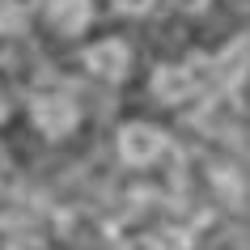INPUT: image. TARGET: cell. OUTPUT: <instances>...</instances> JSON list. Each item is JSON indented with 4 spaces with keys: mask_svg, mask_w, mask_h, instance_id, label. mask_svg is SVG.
Returning a JSON list of instances; mask_svg holds the SVG:
<instances>
[{
    "mask_svg": "<svg viewBox=\"0 0 250 250\" xmlns=\"http://www.w3.org/2000/svg\"><path fill=\"white\" fill-rule=\"evenodd\" d=\"M30 119H34V127H39L47 140H60V136L68 132H77V123H81V110L77 102L68 98V93H34V102H30Z\"/></svg>",
    "mask_w": 250,
    "mask_h": 250,
    "instance_id": "1",
    "label": "cell"
},
{
    "mask_svg": "<svg viewBox=\"0 0 250 250\" xmlns=\"http://www.w3.org/2000/svg\"><path fill=\"white\" fill-rule=\"evenodd\" d=\"M166 148H170V140L153 123H127L119 132V157L127 161V166H153Z\"/></svg>",
    "mask_w": 250,
    "mask_h": 250,
    "instance_id": "2",
    "label": "cell"
},
{
    "mask_svg": "<svg viewBox=\"0 0 250 250\" xmlns=\"http://www.w3.org/2000/svg\"><path fill=\"white\" fill-rule=\"evenodd\" d=\"M153 93H157L166 106H183L191 102L199 93V77H195V68L191 64H166L153 72Z\"/></svg>",
    "mask_w": 250,
    "mask_h": 250,
    "instance_id": "3",
    "label": "cell"
},
{
    "mask_svg": "<svg viewBox=\"0 0 250 250\" xmlns=\"http://www.w3.org/2000/svg\"><path fill=\"white\" fill-rule=\"evenodd\" d=\"M85 68H89L93 77H102V81H119L132 68V51H127L123 39H102V42H93L89 51H85Z\"/></svg>",
    "mask_w": 250,
    "mask_h": 250,
    "instance_id": "4",
    "label": "cell"
},
{
    "mask_svg": "<svg viewBox=\"0 0 250 250\" xmlns=\"http://www.w3.org/2000/svg\"><path fill=\"white\" fill-rule=\"evenodd\" d=\"M89 17H93L89 0H51V4H47V21H51L60 34H81V30L89 26Z\"/></svg>",
    "mask_w": 250,
    "mask_h": 250,
    "instance_id": "5",
    "label": "cell"
},
{
    "mask_svg": "<svg viewBox=\"0 0 250 250\" xmlns=\"http://www.w3.org/2000/svg\"><path fill=\"white\" fill-rule=\"evenodd\" d=\"M216 72H221L225 85H242V77H246V39H233L216 55Z\"/></svg>",
    "mask_w": 250,
    "mask_h": 250,
    "instance_id": "6",
    "label": "cell"
},
{
    "mask_svg": "<svg viewBox=\"0 0 250 250\" xmlns=\"http://www.w3.org/2000/svg\"><path fill=\"white\" fill-rule=\"evenodd\" d=\"M21 26H26L21 4H13V0H0V34H17Z\"/></svg>",
    "mask_w": 250,
    "mask_h": 250,
    "instance_id": "7",
    "label": "cell"
},
{
    "mask_svg": "<svg viewBox=\"0 0 250 250\" xmlns=\"http://www.w3.org/2000/svg\"><path fill=\"white\" fill-rule=\"evenodd\" d=\"M157 0H115V9L119 13H127V17H140V13H148Z\"/></svg>",
    "mask_w": 250,
    "mask_h": 250,
    "instance_id": "8",
    "label": "cell"
},
{
    "mask_svg": "<svg viewBox=\"0 0 250 250\" xmlns=\"http://www.w3.org/2000/svg\"><path fill=\"white\" fill-rule=\"evenodd\" d=\"M174 9H183V13H204L208 0H174Z\"/></svg>",
    "mask_w": 250,
    "mask_h": 250,
    "instance_id": "9",
    "label": "cell"
},
{
    "mask_svg": "<svg viewBox=\"0 0 250 250\" xmlns=\"http://www.w3.org/2000/svg\"><path fill=\"white\" fill-rule=\"evenodd\" d=\"M9 250H47V246H42V242H13Z\"/></svg>",
    "mask_w": 250,
    "mask_h": 250,
    "instance_id": "10",
    "label": "cell"
},
{
    "mask_svg": "<svg viewBox=\"0 0 250 250\" xmlns=\"http://www.w3.org/2000/svg\"><path fill=\"white\" fill-rule=\"evenodd\" d=\"M9 115V102H4V93H0V119Z\"/></svg>",
    "mask_w": 250,
    "mask_h": 250,
    "instance_id": "11",
    "label": "cell"
}]
</instances>
